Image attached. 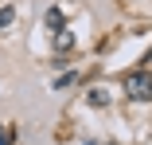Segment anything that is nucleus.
I'll return each mask as SVG.
<instances>
[{
	"label": "nucleus",
	"mask_w": 152,
	"mask_h": 145,
	"mask_svg": "<svg viewBox=\"0 0 152 145\" xmlns=\"http://www.w3.org/2000/svg\"><path fill=\"white\" fill-rule=\"evenodd\" d=\"M125 94L133 102H152V71H133L125 78Z\"/></svg>",
	"instance_id": "obj_1"
},
{
	"label": "nucleus",
	"mask_w": 152,
	"mask_h": 145,
	"mask_svg": "<svg viewBox=\"0 0 152 145\" xmlns=\"http://www.w3.org/2000/svg\"><path fill=\"white\" fill-rule=\"evenodd\" d=\"M43 24H47V32L55 36V32H63V27H66V16L58 12V8H47V16H43Z\"/></svg>",
	"instance_id": "obj_2"
},
{
	"label": "nucleus",
	"mask_w": 152,
	"mask_h": 145,
	"mask_svg": "<svg viewBox=\"0 0 152 145\" xmlns=\"http://www.w3.org/2000/svg\"><path fill=\"white\" fill-rule=\"evenodd\" d=\"M86 98H90V106H109V90H105V86H94Z\"/></svg>",
	"instance_id": "obj_3"
},
{
	"label": "nucleus",
	"mask_w": 152,
	"mask_h": 145,
	"mask_svg": "<svg viewBox=\"0 0 152 145\" xmlns=\"http://www.w3.org/2000/svg\"><path fill=\"white\" fill-rule=\"evenodd\" d=\"M55 47H58V51H70V47H74V36L66 32V27H63V32H55Z\"/></svg>",
	"instance_id": "obj_4"
},
{
	"label": "nucleus",
	"mask_w": 152,
	"mask_h": 145,
	"mask_svg": "<svg viewBox=\"0 0 152 145\" xmlns=\"http://www.w3.org/2000/svg\"><path fill=\"white\" fill-rule=\"evenodd\" d=\"M12 20H16V8L4 4V8H0V32H4V27H12Z\"/></svg>",
	"instance_id": "obj_5"
},
{
	"label": "nucleus",
	"mask_w": 152,
	"mask_h": 145,
	"mask_svg": "<svg viewBox=\"0 0 152 145\" xmlns=\"http://www.w3.org/2000/svg\"><path fill=\"white\" fill-rule=\"evenodd\" d=\"M12 141H16V126L0 122V145H12Z\"/></svg>",
	"instance_id": "obj_6"
},
{
	"label": "nucleus",
	"mask_w": 152,
	"mask_h": 145,
	"mask_svg": "<svg viewBox=\"0 0 152 145\" xmlns=\"http://www.w3.org/2000/svg\"><path fill=\"white\" fill-rule=\"evenodd\" d=\"M70 82H74V75H58L55 78V90H63V86H70Z\"/></svg>",
	"instance_id": "obj_7"
}]
</instances>
